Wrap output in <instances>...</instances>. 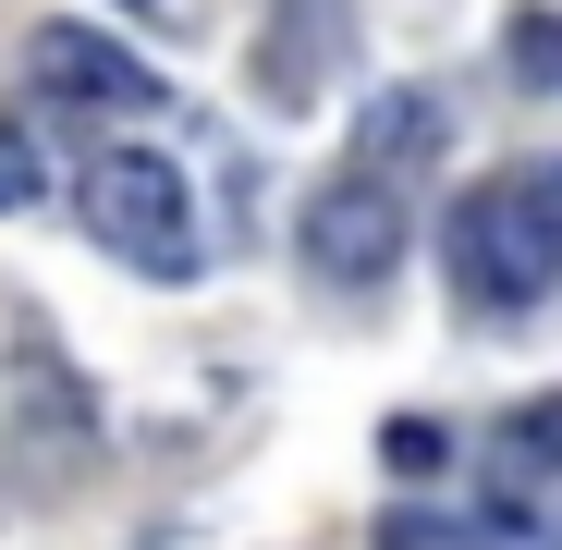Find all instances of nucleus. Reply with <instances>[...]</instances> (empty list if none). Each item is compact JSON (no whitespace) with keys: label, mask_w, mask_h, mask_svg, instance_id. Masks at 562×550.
<instances>
[{"label":"nucleus","mask_w":562,"mask_h":550,"mask_svg":"<svg viewBox=\"0 0 562 550\" xmlns=\"http://www.w3.org/2000/svg\"><path fill=\"white\" fill-rule=\"evenodd\" d=\"M25 74L49 86V99H74V111H159V74L135 49H111L99 25H37Z\"/></svg>","instance_id":"nucleus-4"},{"label":"nucleus","mask_w":562,"mask_h":550,"mask_svg":"<svg viewBox=\"0 0 562 550\" xmlns=\"http://www.w3.org/2000/svg\"><path fill=\"white\" fill-rule=\"evenodd\" d=\"M550 465H562V392H550V404H526V416L490 440V478H502V502H526Z\"/></svg>","instance_id":"nucleus-6"},{"label":"nucleus","mask_w":562,"mask_h":550,"mask_svg":"<svg viewBox=\"0 0 562 550\" xmlns=\"http://www.w3.org/2000/svg\"><path fill=\"white\" fill-rule=\"evenodd\" d=\"M13 452H25V465H49V478L86 465V416H74V392H49V404L25 392V404H13Z\"/></svg>","instance_id":"nucleus-7"},{"label":"nucleus","mask_w":562,"mask_h":550,"mask_svg":"<svg viewBox=\"0 0 562 550\" xmlns=\"http://www.w3.org/2000/svg\"><path fill=\"white\" fill-rule=\"evenodd\" d=\"M37 183H49V147L25 123H0V209H37Z\"/></svg>","instance_id":"nucleus-9"},{"label":"nucleus","mask_w":562,"mask_h":550,"mask_svg":"<svg viewBox=\"0 0 562 550\" xmlns=\"http://www.w3.org/2000/svg\"><path fill=\"white\" fill-rule=\"evenodd\" d=\"M86 233L123 269H147V282H183L196 269V197H183V171L159 147H99L86 159Z\"/></svg>","instance_id":"nucleus-2"},{"label":"nucleus","mask_w":562,"mask_h":550,"mask_svg":"<svg viewBox=\"0 0 562 550\" xmlns=\"http://www.w3.org/2000/svg\"><path fill=\"white\" fill-rule=\"evenodd\" d=\"M404 183H380V171H355L342 159V183H330V197L306 209V257H318V282H392V269H404Z\"/></svg>","instance_id":"nucleus-3"},{"label":"nucleus","mask_w":562,"mask_h":550,"mask_svg":"<svg viewBox=\"0 0 562 550\" xmlns=\"http://www.w3.org/2000/svg\"><path fill=\"white\" fill-rule=\"evenodd\" d=\"M514 74L526 86H562V13H526L514 25Z\"/></svg>","instance_id":"nucleus-11"},{"label":"nucleus","mask_w":562,"mask_h":550,"mask_svg":"<svg viewBox=\"0 0 562 550\" xmlns=\"http://www.w3.org/2000/svg\"><path fill=\"white\" fill-rule=\"evenodd\" d=\"M440 257H452V294H464V306L526 318V306H550V282H562V221H550V197H538L526 171H502V183H477V197H452Z\"/></svg>","instance_id":"nucleus-1"},{"label":"nucleus","mask_w":562,"mask_h":550,"mask_svg":"<svg viewBox=\"0 0 562 550\" xmlns=\"http://www.w3.org/2000/svg\"><path fill=\"white\" fill-rule=\"evenodd\" d=\"M428 159H440V99H416V86H380V99L355 111V171L416 183Z\"/></svg>","instance_id":"nucleus-5"},{"label":"nucleus","mask_w":562,"mask_h":550,"mask_svg":"<svg viewBox=\"0 0 562 550\" xmlns=\"http://www.w3.org/2000/svg\"><path fill=\"white\" fill-rule=\"evenodd\" d=\"M440 452H452V440H440L428 416H392V428H380V465H392V478H440Z\"/></svg>","instance_id":"nucleus-10"},{"label":"nucleus","mask_w":562,"mask_h":550,"mask_svg":"<svg viewBox=\"0 0 562 550\" xmlns=\"http://www.w3.org/2000/svg\"><path fill=\"white\" fill-rule=\"evenodd\" d=\"M538 197H550V221H562V159H550V171H538Z\"/></svg>","instance_id":"nucleus-12"},{"label":"nucleus","mask_w":562,"mask_h":550,"mask_svg":"<svg viewBox=\"0 0 562 550\" xmlns=\"http://www.w3.org/2000/svg\"><path fill=\"white\" fill-rule=\"evenodd\" d=\"M550 550H562V526H550Z\"/></svg>","instance_id":"nucleus-13"},{"label":"nucleus","mask_w":562,"mask_h":550,"mask_svg":"<svg viewBox=\"0 0 562 550\" xmlns=\"http://www.w3.org/2000/svg\"><path fill=\"white\" fill-rule=\"evenodd\" d=\"M380 550H502V526L440 514V502H392V514H380Z\"/></svg>","instance_id":"nucleus-8"}]
</instances>
